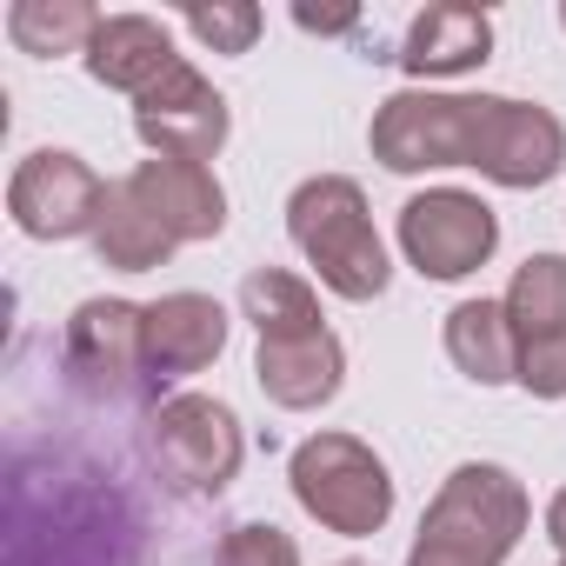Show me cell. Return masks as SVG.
<instances>
[{
    "label": "cell",
    "instance_id": "cell-1",
    "mask_svg": "<svg viewBox=\"0 0 566 566\" xmlns=\"http://www.w3.org/2000/svg\"><path fill=\"white\" fill-rule=\"evenodd\" d=\"M154 420V413H147ZM134 413L67 407L8 427L0 566H227L213 500L174 486Z\"/></svg>",
    "mask_w": 566,
    "mask_h": 566
},
{
    "label": "cell",
    "instance_id": "cell-2",
    "mask_svg": "<svg viewBox=\"0 0 566 566\" xmlns=\"http://www.w3.org/2000/svg\"><path fill=\"white\" fill-rule=\"evenodd\" d=\"M367 147L387 174H427V167H480L493 187H546L566 167V127L553 107L506 101V94H433L407 87L380 101Z\"/></svg>",
    "mask_w": 566,
    "mask_h": 566
},
{
    "label": "cell",
    "instance_id": "cell-3",
    "mask_svg": "<svg viewBox=\"0 0 566 566\" xmlns=\"http://www.w3.org/2000/svg\"><path fill=\"white\" fill-rule=\"evenodd\" d=\"M526 520H533L526 486L493 460H467L427 500L407 566H500L520 546Z\"/></svg>",
    "mask_w": 566,
    "mask_h": 566
},
{
    "label": "cell",
    "instance_id": "cell-4",
    "mask_svg": "<svg viewBox=\"0 0 566 566\" xmlns=\"http://www.w3.org/2000/svg\"><path fill=\"white\" fill-rule=\"evenodd\" d=\"M61 387L101 413H160V380L147 367V307L81 301L61 327Z\"/></svg>",
    "mask_w": 566,
    "mask_h": 566
},
{
    "label": "cell",
    "instance_id": "cell-5",
    "mask_svg": "<svg viewBox=\"0 0 566 566\" xmlns=\"http://www.w3.org/2000/svg\"><path fill=\"white\" fill-rule=\"evenodd\" d=\"M287 233L307 253V266L321 273L327 294H340V301H380L387 294L394 266H387V247L374 233L360 180H347V174L301 180L287 200Z\"/></svg>",
    "mask_w": 566,
    "mask_h": 566
},
{
    "label": "cell",
    "instance_id": "cell-6",
    "mask_svg": "<svg viewBox=\"0 0 566 566\" xmlns=\"http://www.w3.org/2000/svg\"><path fill=\"white\" fill-rule=\"evenodd\" d=\"M287 480H294L301 513L321 520L327 533L367 539V533H380L394 520V473L360 433H314V440H301L294 460H287Z\"/></svg>",
    "mask_w": 566,
    "mask_h": 566
},
{
    "label": "cell",
    "instance_id": "cell-7",
    "mask_svg": "<svg viewBox=\"0 0 566 566\" xmlns=\"http://www.w3.org/2000/svg\"><path fill=\"white\" fill-rule=\"evenodd\" d=\"M493 247L500 220L467 187H427L400 207V253L413 260L420 280H467L493 260Z\"/></svg>",
    "mask_w": 566,
    "mask_h": 566
},
{
    "label": "cell",
    "instance_id": "cell-8",
    "mask_svg": "<svg viewBox=\"0 0 566 566\" xmlns=\"http://www.w3.org/2000/svg\"><path fill=\"white\" fill-rule=\"evenodd\" d=\"M147 433H154V453L174 473V486H187L200 500H220L233 486V473H240V453H247L240 413L227 400H213V394H174V400H160V413L147 420Z\"/></svg>",
    "mask_w": 566,
    "mask_h": 566
},
{
    "label": "cell",
    "instance_id": "cell-9",
    "mask_svg": "<svg viewBox=\"0 0 566 566\" xmlns=\"http://www.w3.org/2000/svg\"><path fill=\"white\" fill-rule=\"evenodd\" d=\"M107 187H114V180H101L81 154H67V147H34V154L14 167V180H8V213H14V227H21L28 240H81V233L101 227Z\"/></svg>",
    "mask_w": 566,
    "mask_h": 566
},
{
    "label": "cell",
    "instance_id": "cell-10",
    "mask_svg": "<svg viewBox=\"0 0 566 566\" xmlns=\"http://www.w3.org/2000/svg\"><path fill=\"white\" fill-rule=\"evenodd\" d=\"M227 127H233L227 101H220L213 81H207L200 67H187V61L134 101V134H140V147H147L154 160H193V167H207V160L227 147Z\"/></svg>",
    "mask_w": 566,
    "mask_h": 566
},
{
    "label": "cell",
    "instance_id": "cell-11",
    "mask_svg": "<svg viewBox=\"0 0 566 566\" xmlns=\"http://www.w3.org/2000/svg\"><path fill=\"white\" fill-rule=\"evenodd\" d=\"M134 187V200L180 240H213L227 227V187L213 180V167H193V160H140L134 174H120Z\"/></svg>",
    "mask_w": 566,
    "mask_h": 566
},
{
    "label": "cell",
    "instance_id": "cell-12",
    "mask_svg": "<svg viewBox=\"0 0 566 566\" xmlns=\"http://www.w3.org/2000/svg\"><path fill=\"white\" fill-rule=\"evenodd\" d=\"M253 380L273 407L287 413H314L340 394L347 380V347L334 340V327H314V334H294V340H260L253 354Z\"/></svg>",
    "mask_w": 566,
    "mask_h": 566
},
{
    "label": "cell",
    "instance_id": "cell-13",
    "mask_svg": "<svg viewBox=\"0 0 566 566\" xmlns=\"http://www.w3.org/2000/svg\"><path fill=\"white\" fill-rule=\"evenodd\" d=\"M220 347H227V307L213 294H160L147 307V367L160 387L213 367Z\"/></svg>",
    "mask_w": 566,
    "mask_h": 566
},
{
    "label": "cell",
    "instance_id": "cell-14",
    "mask_svg": "<svg viewBox=\"0 0 566 566\" xmlns=\"http://www.w3.org/2000/svg\"><path fill=\"white\" fill-rule=\"evenodd\" d=\"M493 61V21L486 8H467V0H440V8L413 14L407 41H400V67L413 81H453Z\"/></svg>",
    "mask_w": 566,
    "mask_h": 566
},
{
    "label": "cell",
    "instance_id": "cell-15",
    "mask_svg": "<svg viewBox=\"0 0 566 566\" xmlns=\"http://www.w3.org/2000/svg\"><path fill=\"white\" fill-rule=\"evenodd\" d=\"M87 74L101 81V87H114V94H147L154 81H167L174 67H180V54H174V34L160 28V21H147V14H101V28H94V41H87Z\"/></svg>",
    "mask_w": 566,
    "mask_h": 566
},
{
    "label": "cell",
    "instance_id": "cell-16",
    "mask_svg": "<svg viewBox=\"0 0 566 566\" xmlns=\"http://www.w3.org/2000/svg\"><path fill=\"white\" fill-rule=\"evenodd\" d=\"M447 354L467 380L480 387H506L520 380V334L506 321V301H460L447 314Z\"/></svg>",
    "mask_w": 566,
    "mask_h": 566
},
{
    "label": "cell",
    "instance_id": "cell-17",
    "mask_svg": "<svg viewBox=\"0 0 566 566\" xmlns=\"http://www.w3.org/2000/svg\"><path fill=\"white\" fill-rule=\"evenodd\" d=\"M174 233L134 200V187L127 180H114L107 187V213H101V227H94V253H101V266H120V273H154V266H167L174 260Z\"/></svg>",
    "mask_w": 566,
    "mask_h": 566
},
{
    "label": "cell",
    "instance_id": "cell-18",
    "mask_svg": "<svg viewBox=\"0 0 566 566\" xmlns=\"http://www.w3.org/2000/svg\"><path fill=\"white\" fill-rule=\"evenodd\" d=\"M506 321L520 347L566 340V253H526L506 287Z\"/></svg>",
    "mask_w": 566,
    "mask_h": 566
},
{
    "label": "cell",
    "instance_id": "cell-19",
    "mask_svg": "<svg viewBox=\"0 0 566 566\" xmlns=\"http://www.w3.org/2000/svg\"><path fill=\"white\" fill-rule=\"evenodd\" d=\"M240 314L253 321L260 340H294V334L327 327L321 321V294L307 287L301 273H287V266H253L240 280Z\"/></svg>",
    "mask_w": 566,
    "mask_h": 566
},
{
    "label": "cell",
    "instance_id": "cell-20",
    "mask_svg": "<svg viewBox=\"0 0 566 566\" xmlns=\"http://www.w3.org/2000/svg\"><path fill=\"white\" fill-rule=\"evenodd\" d=\"M101 14L87 0H14L8 8V41L34 61H54V54H87Z\"/></svg>",
    "mask_w": 566,
    "mask_h": 566
},
{
    "label": "cell",
    "instance_id": "cell-21",
    "mask_svg": "<svg viewBox=\"0 0 566 566\" xmlns=\"http://www.w3.org/2000/svg\"><path fill=\"white\" fill-rule=\"evenodd\" d=\"M187 34L207 41L213 54H247L260 41V8L253 0H213V8H187Z\"/></svg>",
    "mask_w": 566,
    "mask_h": 566
},
{
    "label": "cell",
    "instance_id": "cell-22",
    "mask_svg": "<svg viewBox=\"0 0 566 566\" xmlns=\"http://www.w3.org/2000/svg\"><path fill=\"white\" fill-rule=\"evenodd\" d=\"M227 566H301V546L273 520H240L227 533Z\"/></svg>",
    "mask_w": 566,
    "mask_h": 566
},
{
    "label": "cell",
    "instance_id": "cell-23",
    "mask_svg": "<svg viewBox=\"0 0 566 566\" xmlns=\"http://www.w3.org/2000/svg\"><path fill=\"white\" fill-rule=\"evenodd\" d=\"M520 387L533 400H566V340L520 347Z\"/></svg>",
    "mask_w": 566,
    "mask_h": 566
},
{
    "label": "cell",
    "instance_id": "cell-24",
    "mask_svg": "<svg viewBox=\"0 0 566 566\" xmlns=\"http://www.w3.org/2000/svg\"><path fill=\"white\" fill-rule=\"evenodd\" d=\"M294 21H301L307 34H347V28H360L354 8H327V14H321V8H294Z\"/></svg>",
    "mask_w": 566,
    "mask_h": 566
},
{
    "label": "cell",
    "instance_id": "cell-25",
    "mask_svg": "<svg viewBox=\"0 0 566 566\" xmlns=\"http://www.w3.org/2000/svg\"><path fill=\"white\" fill-rule=\"evenodd\" d=\"M546 539L566 553V486H559V493H553V506H546Z\"/></svg>",
    "mask_w": 566,
    "mask_h": 566
},
{
    "label": "cell",
    "instance_id": "cell-26",
    "mask_svg": "<svg viewBox=\"0 0 566 566\" xmlns=\"http://www.w3.org/2000/svg\"><path fill=\"white\" fill-rule=\"evenodd\" d=\"M559 28H566V0H559Z\"/></svg>",
    "mask_w": 566,
    "mask_h": 566
},
{
    "label": "cell",
    "instance_id": "cell-27",
    "mask_svg": "<svg viewBox=\"0 0 566 566\" xmlns=\"http://www.w3.org/2000/svg\"><path fill=\"white\" fill-rule=\"evenodd\" d=\"M340 566H360V559H340Z\"/></svg>",
    "mask_w": 566,
    "mask_h": 566
},
{
    "label": "cell",
    "instance_id": "cell-28",
    "mask_svg": "<svg viewBox=\"0 0 566 566\" xmlns=\"http://www.w3.org/2000/svg\"><path fill=\"white\" fill-rule=\"evenodd\" d=\"M559 566H566V553H559Z\"/></svg>",
    "mask_w": 566,
    "mask_h": 566
}]
</instances>
